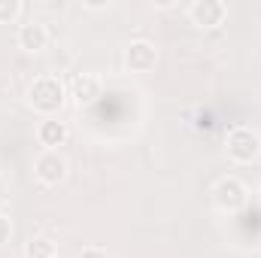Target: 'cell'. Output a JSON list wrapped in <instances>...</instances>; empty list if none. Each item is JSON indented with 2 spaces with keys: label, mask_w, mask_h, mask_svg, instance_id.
<instances>
[{
  "label": "cell",
  "mask_w": 261,
  "mask_h": 258,
  "mask_svg": "<svg viewBox=\"0 0 261 258\" xmlns=\"http://www.w3.org/2000/svg\"><path fill=\"white\" fill-rule=\"evenodd\" d=\"M64 100H67L64 82H61L58 76H52V73H43V76H37V79L28 85V107H31L34 113L46 116V119H52V116L64 107Z\"/></svg>",
  "instance_id": "1"
},
{
  "label": "cell",
  "mask_w": 261,
  "mask_h": 258,
  "mask_svg": "<svg viewBox=\"0 0 261 258\" xmlns=\"http://www.w3.org/2000/svg\"><path fill=\"white\" fill-rule=\"evenodd\" d=\"M225 152L234 164H252L261 155V134L249 125H237L225 137Z\"/></svg>",
  "instance_id": "2"
},
{
  "label": "cell",
  "mask_w": 261,
  "mask_h": 258,
  "mask_svg": "<svg viewBox=\"0 0 261 258\" xmlns=\"http://www.w3.org/2000/svg\"><path fill=\"white\" fill-rule=\"evenodd\" d=\"M210 194H213L216 210H222V213H240V210L249 203V189H246V183L237 179V176H222V179H216V186H213Z\"/></svg>",
  "instance_id": "3"
},
{
  "label": "cell",
  "mask_w": 261,
  "mask_h": 258,
  "mask_svg": "<svg viewBox=\"0 0 261 258\" xmlns=\"http://www.w3.org/2000/svg\"><path fill=\"white\" fill-rule=\"evenodd\" d=\"M34 176H37L40 186L58 189L67 179V158L58 149H43V152L34 158Z\"/></svg>",
  "instance_id": "4"
},
{
  "label": "cell",
  "mask_w": 261,
  "mask_h": 258,
  "mask_svg": "<svg viewBox=\"0 0 261 258\" xmlns=\"http://www.w3.org/2000/svg\"><path fill=\"white\" fill-rule=\"evenodd\" d=\"M186 12H189V21L200 31H216L228 18V6L222 0H192Z\"/></svg>",
  "instance_id": "5"
},
{
  "label": "cell",
  "mask_w": 261,
  "mask_h": 258,
  "mask_svg": "<svg viewBox=\"0 0 261 258\" xmlns=\"http://www.w3.org/2000/svg\"><path fill=\"white\" fill-rule=\"evenodd\" d=\"M155 64H158V49L152 40L137 37L125 46V67L130 73H149V70H155Z\"/></svg>",
  "instance_id": "6"
},
{
  "label": "cell",
  "mask_w": 261,
  "mask_h": 258,
  "mask_svg": "<svg viewBox=\"0 0 261 258\" xmlns=\"http://www.w3.org/2000/svg\"><path fill=\"white\" fill-rule=\"evenodd\" d=\"M15 46L28 55H40L49 46V28L43 21H24L15 31Z\"/></svg>",
  "instance_id": "7"
},
{
  "label": "cell",
  "mask_w": 261,
  "mask_h": 258,
  "mask_svg": "<svg viewBox=\"0 0 261 258\" xmlns=\"http://www.w3.org/2000/svg\"><path fill=\"white\" fill-rule=\"evenodd\" d=\"M103 94V82L94 73H76L70 82V97L76 107H94Z\"/></svg>",
  "instance_id": "8"
},
{
  "label": "cell",
  "mask_w": 261,
  "mask_h": 258,
  "mask_svg": "<svg viewBox=\"0 0 261 258\" xmlns=\"http://www.w3.org/2000/svg\"><path fill=\"white\" fill-rule=\"evenodd\" d=\"M67 137H70L67 122H58L55 116H52V119H43V122L37 125V140H40L46 149H58V146H64Z\"/></svg>",
  "instance_id": "9"
},
{
  "label": "cell",
  "mask_w": 261,
  "mask_h": 258,
  "mask_svg": "<svg viewBox=\"0 0 261 258\" xmlns=\"http://www.w3.org/2000/svg\"><path fill=\"white\" fill-rule=\"evenodd\" d=\"M52 255H58V252H55V243L46 240V237H34L24 246V258H52Z\"/></svg>",
  "instance_id": "10"
},
{
  "label": "cell",
  "mask_w": 261,
  "mask_h": 258,
  "mask_svg": "<svg viewBox=\"0 0 261 258\" xmlns=\"http://www.w3.org/2000/svg\"><path fill=\"white\" fill-rule=\"evenodd\" d=\"M21 3L18 0H0V24H12V21H18V15H21Z\"/></svg>",
  "instance_id": "11"
},
{
  "label": "cell",
  "mask_w": 261,
  "mask_h": 258,
  "mask_svg": "<svg viewBox=\"0 0 261 258\" xmlns=\"http://www.w3.org/2000/svg\"><path fill=\"white\" fill-rule=\"evenodd\" d=\"M12 240V219L6 213H0V246H6Z\"/></svg>",
  "instance_id": "12"
},
{
  "label": "cell",
  "mask_w": 261,
  "mask_h": 258,
  "mask_svg": "<svg viewBox=\"0 0 261 258\" xmlns=\"http://www.w3.org/2000/svg\"><path fill=\"white\" fill-rule=\"evenodd\" d=\"M79 258H110V252H107L103 246H85V249L79 252Z\"/></svg>",
  "instance_id": "13"
},
{
  "label": "cell",
  "mask_w": 261,
  "mask_h": 258,
  "mask_svg": "<svg viewBox=\"0 0 261 258\" xmlns=\"http://www.w3.org/2000/svg\"><path fill=\"white\" fill-rule=\"evenodd\" d=\"M82 6H85V9H107L110 3H107V0H88V3H82Z\"/></svg>",
  "instance_id": "14"
},
{
  "label": "cell",
  "mask_w": 261,
  "mask_h": 258,
  "mask_svg": "<svg viewBox=\"0 0 261 258\" xmlns=\"http://www.w3.org/2000/svg\"><path fill=\"white\" fill-rule=\"evenodd\" d=\"M52 258H58V255H52Z\"/></svg>",
  "instance_id": "15"
}]
</instances>
